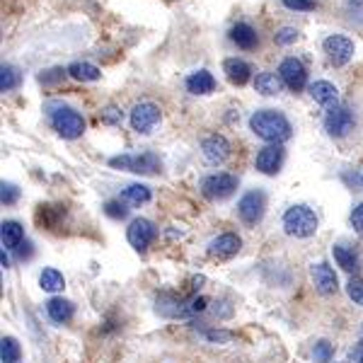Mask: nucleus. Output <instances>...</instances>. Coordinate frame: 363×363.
I'll list each match as a JSON object with an SVG mask.
<instances>
[{
	"label": "nucleus",
	"instance_id": "1",
	"mask_svg": "<svg viewBox=\"0 0 363 363\" xmlns=\"http://www.w3.org/2000/svg\"><path fill=\"white\" fill-rule=\"evenodd\" d=\"M249 129L267 143H286L293 136V126L281 112L276 109H259L249 116Z\"/></svg>",
	"mask_w": 363,
	"mask_h": 363
},
{
	"label": "nucleus",
	"instance_id": "2",
	"mask_svg": "<svg viewBox=\"0 0 363 363\" xmlns=\"http://www.w3.org/2000/svg\"><path fill=\"white\" fill-rule=\"evenodd\" d=\"M44 112H46L48 121H51V129L56 131L58 136H63V139L73 141V139H80V136L85 134V119H82L80 112H76L73 107L51 100V102H46Z\"/></svg>",
	"mask_w": 363,
	"mask_h": 363
},
{
	"label": "nucleus",
	"instance_id": "3",
	"mask_svg": "<svg viewBox=\"0 0 363 363\" xmlns=\"http://www.w3.org/2000/svg\"><path fill=\"white\" fill-rule=\"evenodd\" d=\"M283 230H286V235H291V238H310V235H315L317 230L315 211L303 204L291 206V209L283 213Z\"/></svg>",
	"mask_w": 363,
	"mask_h": 363
},
{
	"label": "nucleus",
	"instance_id": "4",
	"mask_svg": "<svg viewBox=\"0 0 363 363\" xmlns=\"http://www.w3.org/2000/svg\"><path fill=\"white\" fill-rule=\"evenodd\" d=\"M112 168L129 170L136 175H158L163 170V163L155 153H143V155H116L109 160Z\"/></svg>",
	"mask_w": 363,
	"mask_h": 363
},
{
	"label": "nucleus",
	"instance_id": "5",
	"mask_svg": "<svg viewBox=\"0 0 363 363\" xmlns=\"http://www.w3.org/2000/svg\"><path fill=\"white\" fill-rule=\"evenodd\" d=\"M160 119H163V112H160V107L155 105V102H139V105L131 109V129L136 131V134H153L155 126L160 124Z\"/></svg>",
	"mask_w": 363,
	"mask_h": 363
},
{
	"label": "nucleus",
	"instance_id": "6",
	"mask_svg": "<svg viewBox=\"0 0 363 363\" xmlns=\"http://www.w3.org/2000/svg\"><path fill=\"white\" fill-rule=\"evenodd\" d=\"M235 189H238V177H235V175H228V172L209 175V177L201 182V191H204V196L211 201L228 199Z\"/></svg>",
	"mask_w": 363,
	"mask_h": 363
},
{
	"label": "nucleus",
	"instance_id": "7",
	"mask_svg": "<svg viewBox=\"0 0 363 363\" xmlns=\"http://www.w3.org/2000/svg\"><path fill=\"white\" fill-rule=\"evenodd\" d=\"M126 238H129V245L136 252H145L153 245V240L158 238V228L148 218H134L129 230H126Z\"/></svg>",
	"mask_w": 363,
	"mask_h": 363
},
{
	"label": "nucleus",
	"instance_id": "8",
	"mask_svg": "<svg viewBox=\"0 0 363 363\" xmlns=\"http://www.w3.org/2000/svg\"><path fill=\"white\" fill-rule=\"evenodd\" d=\"M264 209H267V196H264V191H259V189L247 191V194L238 201V213L247 225L259 223L264 215Z\"/></svg>",
	"mask_w": 363,
	"mask_h": 363
},
{
	"label": "nucleus",
	"instance_id": "9",
	"mask_svg": "<svg viewBox=\"0 0 363 363\" xmlns=\"http://www.w3.org/2000/svg\"><path fill=\"white\" fill-rule=\"evenodd\" d=\"M322 46H325V53L332 66H346L354 58V42L344 34H332L325 39Z\"/></svg>",
	"mask_w": 363,
	"mask_h": 363
},
{
	"label": "nucleus",
	"instance_id": "10",
	"mask_svg": "<svg viewBox=\"0 0 363 363\" xmlns=\"http://www.w3.org/2000/svg\"><path fill=\"white\" fill-rule=\"evenodd\" d=\"M354 124H356L354 114H351V109H346V107H332L325 116V131L332 139H344V136H349Z\"/></svg>",
	"mask_w": 363,
	"mask_h": 363
},
{
	"label": "nucleus",
	"instance_id": "11",
	"mask_svg": "<svg viewBox=\"0 0 363 363\" xmlns=\"http://www.w3.org/2000/svg\"><path fill=\"white\" fill-rule=\"evenodd\" d=\"M278 76H281L283 85L288 87V90L293 92H301L303 87H306L308 82V71L306 66H303V61H298V58H283L281 66H278Z\"/></svg>",
	"mask_w": 363,
	"mask_h": 363
},
{
	"label": "nucleus",
	"instance_id": "12",
	"mask_svg": "<svg viewBox=\"0 0 363 363\" xmlns=\"http://www.w3.org/2000/svg\"><path fill=\"white\" fill-rule=\"evenodd\" d=\"M230 150L233 148H230L228 139L220 134H211L201 141V155L209 165H223L230 158Z\"/></svg>",
	"mask_w": 363,
	"mask_h": 363
},
{
	"label": "nucleus",
	"instance_id": "13",
	"mask_svg": "<svg viewBox=\"0 0 363 363\" xmlns=\"http://www.w3.org/2000/svg\"><path fill=\"white\" fill-rule=\"evenodd\" d=\"M310 276H312V283H315V291L320 293V296H335L337 288H339L335 269H332L330 264H325V262L312 264Z\"/></svg>",
	"mask_w": 363,
	"mask_h": 363
},
{
	"label": "nucleus",
	"instance_id": "14",
	"mask_svg": "<svg viewBox=\"0 0 363 363\" xmlns=\"http://www.w3.org/2000/svg\"><path fill=\"white\" fill-rule=\"evenodd\" d=\"M281 163H283L281 143H269V145H264V148L257 153L254 168H257L262 175H276L278 170H281Z\"/></svg>",
	"mask_w": 363,
	"mask_h": 363
},
{
	"label": "nucleus",
	"instance_id": "15",
	"mask_svg": "<svg viewBox=\"0 0 363 363\" xmlns=\"http://www.w3.org/2000/svg\"><path fill=\"white\" fill-rule=\"evenodd\" d=\"M242 247V240L238 238L235 233H223L218 238H213L209 242V257L213 259H230L240 252Z\"/></svg>",
	"mask_w": 363,
	"mask_h": 363
},
{
	"label": "nucleus",
	"instance_id": "16",
	"mask_svg": "<svg viewBox=\"0 0 363 363\" xmlns=\"http://www.w3.org/2000/svg\"><path fill=\"white\" fill-rule=\"evenodd\" d=\"M230 42H233L238 48H242V51H252V48H257V44H259V34L252 24L238 22V24H233V29H230Z\"/></svg>",
	"mask_w": 363,
	"mask_h": 363
},
{
	"label": "nucleus",
	"instance_id": "17",
	"mask_svg": "<svg viewBox=\"0 0 363 363\" xmlns=\"http://www.w3.org/2000/svg\"><path fill=\"white\" fill-rule=\"evenodd\" d=\"M215 87H218V82L209 71H196L186 78V90L191 95H211V92H215Z\"/></svg>",
	"mask_w": 363,
	"mask_h": 363
},
{
	"label": "nucleus",
	"instance_id": "18",
	"mask_svg": "<svg viewBox=\"0 0 363 363\" xmlns=\"http://www.w3.org/2000/svg\"><path fill=\"white\" fill-rule=\"evenodd\" d=\"M223 73L228 76V80L233 82V85H245V82L249 80V76H252V68H249V63L242 61V58H225Z\"/></svg>",
	"mask_w": 363,
	"mask_h": 363
},
{
	"label": "nucleus",
	"instance_id": "19",
	"mask_svg": "<svg viewBox=\"0 0 363 363\" xmlns=\"http://www.w3.org/2000/svg\"><path fill=\"white\" fill-rule=\"evenodd\" d=\"M310 95H312V100H315L317 105L330 107V109H332V107H337V100H339V92H337V87L332 85V82H327V80L312 82Z\"/></svg>",
	"mask_w": 363,
	"mask_h": 363
},
{
	"label": "nucleus",
	"instance_id": "20",
	"mask_svg": "<svg viewBox=\"0 0 363 363\" xmlns=\"http://www.w3.org/2000/svg\"><path fill=\"white\" fill-rule=\"evenodd\" d=\"M46 312L56 325H66L73 317V312H76V308H73V303L66 301V298H51V301L46 303Z\"/></svg>",
	"mask_w": 363,
	"mask_h": 363
},
{
	"label": "nucleus",
	"instance_id": "21",
	"mask_svg": "<svg viewBox=\"0 0 363 363\" xmlns=\"http://www.w3.org/2000/svg\"><path fill=\"white\" fill-rule=\"evenodd\" d=\"M281 85H283L281 76H276V73H272V71L259 73L257 80H254V90H257L259 95H264V97L278 95V92H281Z\"/></svg>",
	"mask_w": 363,
	"mask_h": 363
},
{
	"label": "nucleus",
	"instance_id": "22",
	"mask_svg": "<svg viewBox=\"0 0 363 363\" xmlns=\"http://www.w3.org/2000/svg\"><path fill=\"white\" fill-rule=\"evenodd\" d=\"M0 238H3V247L17 249L24 240V228L17 220H5V223L0 225Z\"/></svg>",
	"mask_w": 363,
	"mask_h": 363
},
{
	"label": "nucleus",
	"instance_id": "23",
	"mask_svg": "<svg viewBox=\"0 0 363 363\" xmlns=\"http://www.w3.org/2000/svg\"><path fill=\"white\" fill-rule=\"evenodd\" d=\"M68 76H71L73 80H78V82H92V80H100L102 71L97 66H92V63H87V61H76V63L68 66Z\"/></svg>",
	"mask_w": 363,
	"mask_h": 363
},
{
	"label": "nucleus",
	"instance_id": "24",
	"mask_svg": "<svg viewBox=\"0 0 363 363\" xmlns=\"http://www.w3.org/2000/svg\"><path fill=\"white\" fill-rule=\"evenodd\" d=\"M332 254H335V262L339 264L344 272H349V274L359 272V254H356L354 249L344 247V245H335V247H332Z\"/></svg>",
	"mask_w": 363,
	"mask_h": 363
},
{
	"label": "nucleus",
	"instance_id": "25",
	"mask_svg": "<svg viewBox=\"0 0 363 363\" xmlns=\"http://www.w3.org/2000/svg\"><path fill=\"white\" fill-rule=\"evenodd\" d=\"M39 286H42L46 293H58V291H63V286H66V278H63V274L58 272V269L46 267L42 274H39Z\"/></svg>",
	"mask_w": 363,
	"mask_h": 363
},
{
	"label": "nucleus",
	"instance_id": "26",
	"mask_svg": "<svg viewBox=\"0 0 363 363\" xmlns=\"http://www.w3.org/2000/svg\"><path fill=\"white\" fill-rule=\"evenodd\" d=\"M121 199L129 201V204H134V206L148 204V201H150V186H145V184H131V186H126V189L121 191Z\"/></svg>",
	"mask_w": 363,
	"mask_h": 363
},
{
	"label": "nucleus",
	"instance_id": "27",
	"mask_svg": "<svg viewBox=\"0 0 363 363\" xmlns=\"http://www.w3.org/2000/svg\"><path fill=\"white\" fill-rule=\"evenodd\" d=\"M22 356V346L15 337H3L0 342V361L3 363H17Z\"/></svg>",
	"mask_w": 363,
	"mask_h": 363
},
{
	"label": "nucleus",
	"instance_id": "28",
	"mask_svg": "<svg viewBox=\"0 0 363 363\" xmlns=\"http://www.w3.org/2000/svg\"><path fill=\"white\" fill-rule=\"evenodd\" d=\"M22 82V73L17 71L15 66H3L0 68V90L3 92H10L15 87H19Z\"/></svg>",
	"mask_w": 363,
	"mask_h": 363
},
{
	"label": "nucleus",
	"instance_id": "29",
	"mask_svg": "<svg viewBox=\"0 0 363 363\" xmlns=\"http://www.w3.org/2000/svg\"><path fill=\"white\" fill-rule=\"evenodd\" d=\"M332 356H335V349H332L330 342H317L315 349H312V359H315V363H330Z\"/></svg>",
	"mask_w": 363,
	"mask_h": 363
},
{
	"label": "nucleus",
	"instance_id": "30",
	"mask_svg": "<svg viewBox=\"0 0 363 363\" xmlns=\"http://www.w3.org/2000/svg\"><path fill=\"white\" fill-rule=\"evenodd\" d=\"M346 293H349V298L356 303V306H363V278L351 276L349 283H346Z\"/></svg>",
	"mask_w": 363,
	"mask_h": 363
},
{
	"label": "nucleus",
	"instance_id": "31",
	"mask_svg": "<svg viewBox=\"0 0 363 363\" xmlns=\"http://www.w3.org/2000/svg\"><path fill=\"white\" fill-rule=\"evenodd\" d=\"M17 199H19L17 184H12V182H3V186H0V201H3L5 206H12V204H17Z\"/></svg>",
	"mask_w": 363,
	"mask_h": 363
},
{
	"label": "nucleus",
	"instance_id": "32",
	"mask_svg": "<svg viewBox=\"0 0 363 363\" xmlns=\"http://www.w3.org/2000/svg\"><path fill=\"white\" fill-rule=\"evenodd\" d=\"M105 213L109 215V218H114V220H124L126 215H129V209L121 204V199L119 201H107V204H105Z\"/></svg>",
	"mask_w": 363,
	"mask_h": 363
},
{
	"label": "nucleus",
	"instance_id": "33",
	"mask_svg": "<svg viewBox=\"0 0 363 363\" xmlns=\"http://www.w3.org/2000/svg\"><path fill=\"white\" fill-rule=\"evenodd\" d=\"M298 39V32L293 27H283L276 32V37H274V42L278 44V46H291V44H296Z\"/></svg>",
	"mask_w": 363,
	"mask_h": 363
},
{
	"label": "nucleus",
	"instance_id": "34",
	"mask_svg": "<svg viewBox=\"0 0 363 363\" xmlns=\"http://www.w3.org/2000/svg\"><path fill=\"white\" fill-rule=\"evenodd\" d=\"M283 5L296 12H312L317 8V0H283Z\"/></svg>",
	"mask_w": 363,
	"mask_h": 363
},
{
	"label": "nucleus",
	"instance_id": "35",
	"mask_svg": "<svg viewBox=\"0 0 363 363\" xmlns=\"http://www.w3.org/2000/svg\"><path fill=\"white\" fill-rule=\"evenodd\" d=\"M121 119H124V114H121V109L119 107H114V105H109L105 112H102V124L116 126V124H121Z\"/></svg>",
	"mask_w": 363,
	"mask_h": 363
},
{
	"label": "nucleus",
	"instance_id": "36",
	"mask_svg": "<svg viewBox=\"0 0 363 363\" xmlns=\"http://www.w3.org/2000/svg\"><path fill=\"white\" fill-rule=\"evenodd\" d=\"M204 337L209 342H215V344H228V342H233V332L228 330H206Z\"/></svg>",
	"mask_w": 363,
	"mask_h": 363
},
{
	"label": "nucleus",
	"instance_id": "37",
	"mask_svg": "<svg viewBox=\"0 0 363 363\" xmlns=\"http://www.w3.org/2000/svg\"><path fill=\"white\" fill-rule=\"evenodd\" d=\"M68 71H63V68H53V71H42V76H39V80L44 82V85H51V82H58L63 80V76H66Z\"/></svg>",
	"mask_w": 363,
	"mask_h": 363
},
{
	"label": "nucleus",
	"instance_id": "38",
	"mask_svg": "<svg viewBox=\"0 0 363 363\" xmlns=\"http://www.w3.org/2000/svg\"><path fill=\"white\" fill-rule=\"evenodd\" d=\"M351 225H354L356 233L363 235V204H359L354 211H351Z\"/></svg>",
	"mask_w": 363,
	"mask_h": 363
},
{
	"label": "nucleus",
	"instance_id": "39",
	"mask_svg": "<svg viewBox=\"0 0 363 363\" xmlns=\"http://www.w3.org/2000/svg\"><path fill=\"white\" fill-rule=\"evenodd\" d=\"M206 303H209V301H206V298H194V301H191L189 303V312H201V310H206Z\"/></svg>",
	"mask_w": 363,
	"mask_h": 363
},
{
	"label": "nucleus",
	"instance_id": "40",
	"mask_svg": "<svg viewBox=\"0 0 363 363\" xmlns=\"http://www.w3.org/2000/svg\"><path fill=\"white\" fill-rule=\"evenodd\" d=\"M17 254H19V259H29V257H32V242H22V245H19Z\"/></svg>",
	"mask_w": 363,
	"mask_h": 363
},
{
	"label": "nucleus",
	"instance_id": "41",
	"mask_svg": "<svg viewBox=\"0 0 363 363\" xmlns=\"http://www.w3.org/2000/svg\"><path fill=\"white\" fill-rule=\"evenodd\" d=\"M3 267H5V269L10 267V259H8V254H5V249H3Z\"/></svg>",
	"mask_w": 363,
	"mask_h": 363
},
{
	"label": "nucleus",
	"instance_id": "42",
	"mask_svg": "<svg viewBox=\"0 0 363 363\" xmlns=\"http://www.w3.org/2000/svg\"><path fill=\"white\" fill-rule=\"evenodd\" d=\"M359 363H363V354H361V356H359Z\"/></svg>",
	"mask_w": 363,
	"mask_h": 363
},
{
	"label": "nucleus",
	"instance_id": "43",
	"mask_svg": "<svg viewBox=\"0 0 363 363\" xmlns=\"http://www.w3.org/2000/svg\"><path fill=\"white\" fill-rule=\"evenodd\" d=\"M361 182H363V177H361Z\"/></svg>",
	"mask_w": 363,
	"mask_h": 363
}]
</instances>
